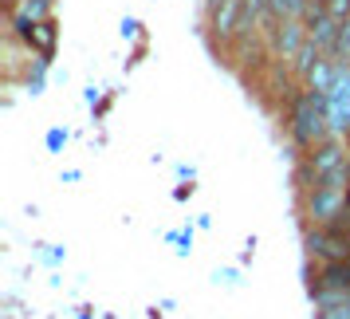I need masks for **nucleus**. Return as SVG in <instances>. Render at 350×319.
<instances>
[{
    "instance_id": "16",
    "label": "nucleus",
    "mask_w": 350,
    "mask_h": 319,
    "mask_svg": "<svg viewBox=\"0 0 350 319\" xmlns=\"http://www.w3.org/2000/svg\"><path fill=\"white\" fill-rule=\"evenodd\" d=\"M44 260H48V264H59V260H64V248H55V244H48V253H44Z\"/></svg>"
},
{
    "instance_id": "9",
    "label": "nucleus",
    "mask_w": 350,
    "mask_h": 319,
    "mask_svg": "<svg viewBox=\"0 0 350 319\" xmlns=\"http://www.w3.org/2000/svg\"><path fill=\"white\" fill-rule=\"evenodd\" d=\"M8 16H12V28H16V36H24L28 28H36V24L51 20V0H20Z\"/></svg>"
},
{
    "instance_id": "2",
    "label": "nucleus",
    "mask_w": 350,
    "mask_h": 319,
    "mask_svg": "<svg viewBox=\"0 0 350 319\" xmlns=\"http://www.w3.org/2000/svg\"><path fill=\"white\" fill-rule=\"evenodd\" d=\"M331 134L334 130H331V114H327V95L303 87L299 95L287 103V138H291V146L299 154H307L319 142H327Z\"/></svg>"
},
{
    "instance_id": "18",
    "label": "nucleus",
    "mask_w": 350,
    "mask_h": 319,
    "mask_svg": "<svg viewBox=\"0 0 350 319\" xmlns=\"http://www.w3.org/2000/svg\"><path fill=\"white\" fill-rule=\"evenodd\" d=\"M20 0H4V8H8V12H12V8H16Z\"/></svg>"
},
{
    "instance_id": "17",
    "label": "nucleus",
    "mask_w": 350,
    "mask_h": 319,
    "mask_svg": "<svg viewBox=\"0 0 350 319\" xmlns=\"http://www.w3.org/2000/svg\"><path fill=\"white\" fill-rule=\"evenodd\" d=\"M122 36H138V20H134V16L122 20Z\"/></svg>"
},
{
    "instance_id": "11",
    "label": "nucleus",
    "mask_w": 350,
    "mask_h": 319,
    "mask_svg": "<svg viewBox=\"0 0 350 319\" xmlns=\"http://www.w3.org/2000/svg\"><path fill=\"white\" fill-rule=\"evenodd\" d=\"M20 40H28V48H36L44 60H51V48H55V20H44V24L28 28Z\"/></svg>"
},
{
    "instance_id": "7",
    "label": "nucleus",
    "mask_w": 350,
    "mask_h": 319,
    "mask_svg": "<svg viewBox=\"0 0 350 319\" xmlns=\"http://www.w3.org/2000/svg\"><path fill=\"white\" fill-rule=\"evenodd\" d=\"M327 114L338 138H350V64H338V79L327 91Z\"/></svg>"
},
{
    "instance_id": "4",
    "label": "nucleus",
    "mask_w": 350,
    "mask_h": 319,
    "mask_svg": "<svg viewBox=\"0 0 350 319\" xmlns=\"http://www.w3.org/2000/svg\"><path fill=\"white\" fill-rule=\"evenodd\" d=\"M244 20H248L244 0H208V40H213V48L232 55L240 32H244Z\"/></svg>"
},
{
    "instance_id": "3",
    "label": "nucleus",
    "mask_w": 350,
    "mask_h": 319,
    "mask_svg": "<svg viewBox=\"0 0 350 319\" xmlns=\"http://www.w3.org/2000/svg\"><path fill=\"white\" fill-rule=\"evenodd\" d=\"M347 162H350V138L331 134V138L319 142L315 150L299 154V166H295V190H311V186H319L323 177H331L334 170L347 166Z\"/></svg>"
},
{
    "instance_id": "8",
    "label": "nucleus",
    "mask_w": 350,
    "mask_h": 319,
    "mask_svg": "<svg viewBox=\"0 0 350 319\" xmlns=\"http://www.w3.org/2000/svg\"><path fill=\"white\" fill-rule=\"evenodd\" d=\"M307 44V24L303 20H280L275 24V32H271V51L280 55V60H295Z\"/></svg>"
},
{
    "instance_id": "10",
    "label": "nucleus",
    "mask_w": 350,
    "mask_h": 319,
    "mask_svg": "<svg viewBox=\"0 0 350 319\" xmlns=\"http://www.w3.org/2000/svg\"><path fill=\"white\" fill-rule=\"evenodd\" d=\"M334 79H338V60H334V55H319L315 64H311V71L303 75V87L327 95V91L334 87Z\"/></svg>"
},
{
    "instance_id": "12",
    "label": "nucleus",
    "mask_w": 350,
    "mask_h": 319,
    "mask_svg": "<svg viewBox=\"0 0 350 319\" xmlns=\"http://www.w3.org/2000/svg\"><path fill=\"white\" fill-rule=\"evenodd\" d=\"M307 4H311V0H268V8H271L275 20H303Z\"/></svg>"
},
{
    "instance_id": "6",
    "label": "nucleus",
    "mask_w": 350,
    "mask_h": 319,
    "mask_svg": "<svg viewBox=\"0 0 350 319\" xmlns=\"http://www.w3.org/2000/svg\"><path fill=\"white\" fill-rule=\"evenodd\" d=\"M303 248L311 260L327 264V260H350V233L342 225L331 229H303Z\"/></svg>"
},
{
    "instance_id": "14",
    "label": "nucleus",
    "mask_w": 350,
    "mask_h": 319,
    "mask_svg": "<svg viewBox=\"0 0 350 319\" xmlns=\"http://www.w3.org/2000/svg\"><path fill=\"white\" fill-rule=\"evenodd\" d=\"M338 64H350V20H342L338 28V40H334V51H331Z\"/></svg>"
},
{
    "instance_id": "13",
    "label": "nucleus",
    "mask_w": 350,
    "mask_h": 319,
    "mask_svg": "<svg viewBox=\"0 0 350 319\" xmlns=\"http://www.w3.org/2000/svg\"><path fill=\"white\" fill-rule=\"evenodd\" d=\"M315 319H350V300L315 303Z\"/></svg>"
},
{
    "instance_id": "5",
    "label": "nucleus",
    "mask_w": 350,
    "mask_h": 319,
    "mask_svg": "<svg viewBox=\"0 0 350 319\" xmlns=\"http://www.w3.org/2000/svg\"><path fill=\"white\" fill-rule=\"evenodd\" d=\"M311 300L331 303V300H350V260H327L311 272Z\"/></svg>"
},
{
    "instance_id": "1",
    "label": "nucleus",
    "mask_w": 350,
    "mask_h": 319,
    "mask_svg": "<svg viewBox=\"0 0 350 319\" xmlns=\"http://www.w3.org/2000/svg\"><path fill=\"white\" fill-rule=\"evenodd\" d=\"M303 229H331L350 213V162L311 190H299Z\"/></svg>"
},
{
    "instance_id": "15",
    "label": "nucleus",
    "mask_w": 350,
    "mask_h": 319,
    "mask_svg": "<svg viewBox=\"0 0 350 319\" xmlns=\"http://www.w3.org/2000/svg\"><path fill=\"white\" fill-rule=\"evenodd\" d=\"M67 146V130L64 127H55V130H48V150L55 154V150H64Z\"/></svg>"
}]
</instances>
